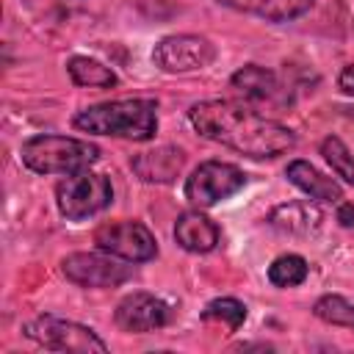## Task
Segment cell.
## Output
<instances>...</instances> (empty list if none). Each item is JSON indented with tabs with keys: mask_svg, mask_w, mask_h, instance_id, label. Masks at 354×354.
<instances>
[{
	"mask_svg": "<svg viewBox=\"0 0 354 354\" xmlns=\"http://www.w3.org/2000/svg\"><path fill=\"white\" fill-rule=\"evenodd\" d=\"M194 130L246 158H279L296 147V133L246 102L202 100L188 108Z\"/></svg>",
	"mask_w": 354,
	"mask_h": 354,
	"instance_id": "1",
	"label": "cell"
},
{
	"mask_svg": "<svg viewBox=\"0 0 354 354\" xmlns=\"http://www.w3.org/2000/svg\"><path fill=\"white\" fill-rule=\"evenodd\" d=\"M72 124L83 133L94 136H116L130 141H149L158 133V102L133 97V100H113L83 108L75 113Z\"/></svg>",
	"mask_w": 354,
	"mask_h": 354,
	"instance_id": "2",
	"label": "cell"
},
{
	"mask_svg": "<svg viewBox=\"0 0 354 354\" xmlns=\"http://www.w3.org/2000/svg\"><path fill=\"white\" fill-rule=\"evenodd\" d=\"M100 149L69 136H33L22 144V163L36 174H75L88 169Z\"/></svg>",
	"mask_w": 354,
	"mask_h": 354,
	"instance_id": "3",
	"label": "cell"
},
{
	"mask_svg": "<svg viewBox=\"0 0 354 354\" xmlns=\"http://www.w3.org/2000/svg\"><path fill=\"white\" fill-rule=\"evenodd\" d=\"M55 202L64 218L83 221L88 216L102 213L113 202V185L105 174L83 169V171L66 174V180L55 185Z\"/></svg>",
	"mask_w": 354,
	"mask_h": 354,
	"instance_id": "4",
	"label": "cell"
},
{
	"mask_svg": "<svg viewBox=\"0 0 354 354\" xmlns=\"http://www.w3.org/2000/svg\"><path fill=\"white\" fill-rule=\"evenodd\" d=\"M25 337L50 348V351H72V354H105V340L77 321L55 318V315H39L22 326Z\"/></svg>",
	"mask_w": 354,
	"mask_h": 354,
	"instance_id": "5",
	"label": "cell"
},
{
	"mask_svg": "<svg viewBox=\"0 0 354 354\" xmlns=\"http://www.w3.org/2000/svg\"><path fill=\"white\" fill-rule=\"evenodd\" d=\"M243 185H246V174L238 166L221 160H205L185 180V199L194 202L196 207H210L230 199Z\"/></svg>",
	"mask_w": 354,
	"mask_h": 354,
	"instance_id": "6",
	"label": "cell"
},
{
	"mask_svg": "<svg viewBox=\"0 0 354 354\" xmlns=\"http://www.w3.org/2000/svg\"><path fill=\"white\" fill-rule=\"evenodd\" d=\"M152 61H155V66H160L169 75L196 72V69H205L216 61V44L210 39L194 36V33L166 36L155 44Z\"/></svg>",
	"mask_w": 354,
	"mask_h": 354,
	"instance_id": "7",
	"label": "cell"
},
{
	"mask_svg": "<svg viewBox=\"0 0 354 354\" xmlns=\"http://www.w3.org/2000/svg\"><path fill=\"white\" fill-rule=\"evenodd\" d=\"M94 243L127 263H147L158 254V241L155 235L141 224V221H111L97 227Z\"/></svg>",
	"mask_w": 354,
	"mask_h": 354,
	"instance_id": "8",
	"label": "cell"
},
{
	"mask_svg": "<svg viewBox=\"0 0 354 354\" xmlns=\"http://www.w3.org/2000/svg\"><path fill=\"white\" fill-rule=\"evenodd\" d=\"M61 274L80 288H116L133 277V268L108 254L72 252L61 260Z\"/></svg>",
	"mask_w": 354,
	"mask_h": 354,
	"instance_id": "9",
	"label": "cell"
},
{
	"mask_svg": "<svg viewBox=\"0 0 354 354\" xmlns=\"http://www.w3.org/2000/svg\"><path fill=\"white\" fill-rule=\"evenodd\" d=\"M232 91L252 108H257L260 113L266 108H282L288 102V88L282 86V80L277 77V72L257 66V64H246L241 66L232 77H230Z\"/></svg>",
	"mask_w": 354,
	"mask_h": 354,
	"instance_id": "10",
	"label": "cell"
},
{
	"mask_svg": "<svg viewBox=\"0 0 354 354\" xmlns=\"http://www.w3.org/2000/svg\"><path fill=\"white\" fill-rule=\"evenodd\" d=\"M113 321L122 332L144 335V332H155V329L166 326L171 321V307L163 299H158L155 293L133 290L116 304Z\"/></svg>",
	"mask_w": 354,
	"mask_h": 354,
	"instance_id": "11",
	"label": "cell"
},
{
	"mask_svg": "<svg viewBox=\"0 0 354 354\" xmlns=\"http://www.w3.org/2000/svg\"><path fill=\"white\" fill-rule=\"evenodd\" d=\"M183 166H185V152L180 147H171V144L138 152L130 160V169L144 183H174L180 177Z\"/></svg>",
	"mask_w": 354,
	"mask_h": 354,
	"instance_id": "12",
	"label": "cell"
},
{
	"mask_svg": "<svg viewBox=\"0 0 354 354\" xmlns=\"http://www.w3.org/2000/svg\"><path fill=\"white\" fill-rule=\"evenodd\" d=\"M285 177H288V183H293L299 191H304L315 202H337L340 205V199H343L340 183L326 177V174H321L307 160H290L288 169H285Z\"/></svg>",
	"mask_w": 354,
	"mask_h": 354,
	"instance_id": "13",
	"label": "cell"
},
{
	"mask_svg": "<svg viewBox=\"0 0 354 354\" xmlns=\"http://www.w3.org/2000/svg\"><path fill=\"white\" fill-rule=\"evenodd\" d=\"M266 221H268V227H274L277 232H285V235H313L321 227L324 216L310 202H285V205H277Z\"/></svg>",
	"mask_w": 354,
	"mask_h": 354,
	"instance_id": "14",
	"label": "cell"
},
{
	"mask_svg": "<svg viewBox=\"0 0 354 354\" xmlns=\"http://www.w3.org/2000/svg\"><path fill=\"white\" fill-rule=\"evenodd\" d=\"M174 238H177V243L185 252L205 254V252H213L216 249V243H218V227L207 216H202L199 210H188V213H183L177 218Z\"/></svg>",
	"mask_w": 354,
	"mask_h": 354,
	"instance_id": "15",
	"label": "cell"
},
{
	"mask_svg": "<svg viewBox=\"0 0 354 354\" xmlns=\"http://www.w3.org/2000/svg\"><path fill=\"white\" fill-rule=\"evenodd\" d=\"M227 8L260 17L266 22H288L301 17L304 11H310L313 0H218Z\"/></svg>",
	"mask_w": 354,
	"mask_h": 354,
	"instance_id": "16",
	"label": "cell"
},
{
	"mask_svg": "<svg viewBox=\"0 0 354 354\" xmlns=\"http://www.w3.org/2000/svg\"><path fill=\"white\" fill-rule=\"evenodd\" d=\"M66 72L75 86H88V88H111L116 86V75L111 66L88 58V55H72L66 61Z\"/></svg>",
	"mask_w": 354,
	"mask_h": 354,
	"instance_id": "17",
	"label": "cell"
},
{
	"mask_svg": "<svg viewBox=\"0 0 354 354\" xmlns=\"http://www.w3.org/2000/svg\"><path fill=\"white\" fill-rule=\"evenodd\" d=\"M310 266L301 254H282L268 266V282L277 288H296L307 279Z\"/></svg>",
	"mask_w": 354,
	"mask_h": 354,
	"instance_id": "18",
	"label": "cell"
},
{
	"mask_svg": "<svg viewBox=\"0 0 354 354\" xmlns=\"http://www.w3.org/2000/svg\"><path fill=\"white\" fill-rule=\"evenodd\" d=\"M313 313L315 318H321L324 324H332V326H343V329H351L354 332V304L337 293H326L321 296L315 304H313Z\"/></svg>",
	"mask_w": 354,
	"mask_h": 354,
	"instance_id": "19",
	"label": "cell"
},
{
	"mask_svg": "<svg viewBox=\"0 0 354 354\" xmlns=\"http://www.w3.org/2000/svg\"><path fill=\"white\" fill-rule=\"evenodd\" d=\"M202 318L205 321H218L224 324L230 332H235L243 321H246V304L232 299V296H221V299H213L205 310H202Z\"/></svg>",
	"mask_w": 354,
	"mask_h": 354,
	"instance_id": "20",
	"label": "cell"
},
{
	"mask_svg": "<svg viewBox=\"0 0 354 354\" xmlns=\"http://www.w3.org/2000/svg\"><path fill=\"white\" fill-rule=\"evenodd\" d=\"M321 155L326 158V163L332 166V171H335L343 183L354 185V155L348 152V147H346L337 136H329V138L321 141Z\"/></svg>",
	"mask_w": 354,
	"mask_h": 354,
	"instance_id": "21",
	"label": "cell"
},
{
	"mask_svg": "<svg viewBox=\"0 0 354 354\" xmlns=\"http://www.w3.org/2000/svg\"><path fill=\"white\" fill-rule=\"evenodd\" d=\"M337 83H340V88H343L346 94H351V97H354V64L343 66V72H340Z\"/></svg>",
	"mask_w": 354,
	"mask_h": 354,
	"instance_id": "22",
	"label": "cell"
},
{
	"mask_svg": "<svg viewBox=\"0 0 354 354\" xmlns=\"http://www.w3.org/2000/svg\"><path fill=\"white\" fill-rule=\"evenodd\" d=\"M337 221H340L343 227H354V205H351V202H340V207H337Z\"/></svg>",
	"mask_w": 354,
	"mask_h": 354,
	"instance_id": "23",
	"label": "cell"
}]
</instances>
